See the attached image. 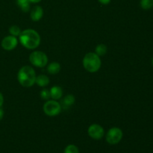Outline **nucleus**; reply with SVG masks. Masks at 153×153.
Listing matches in <instances>:
<instances>
[{"instance_id":"nucleus-1","label":"nucleus","mask_w":153,"mask_h":153,"mask_svg":"<svg viewBox=\"0 0 153 153\" xmlns=\"http://www.w3.org/2000/svg\"><path fill=\"white\" fill-rule=\"evenodd\" d=\"M19 40L21 44L28 49H34L40 43V36L35 30L25 29L21 31L19 35Z\"/></svg>"},{"instance_id":"nucleus-2","label":"nucleus","mask_w":153,"mask_h":153,"mask_svg":"<svg viewBox=\"0 0 153 153\" xmlns=\"http://www.w3.org/2000/svg\"><path fill=\"white\" fill-rule=\"evenodd\" d=\"M36 73L30 66H24L19 69L17 73V80L24 88H30L35 84Z\"/></svg>"},{"instance_id":"nucleus-3","label":"nucleus","mask_w":153,"mask_h":153,"mask_svg":"<svg viewBox=\"0 0 153 153\" xmlns=\"http://www.w3.org/2000/svg\"><path fill=\"white\" fill-rule=\"evenodd\" d=\"M83 66L89 73H97L101 67V59L95 52H88L83 58Z\"/></svg>"},{"instance_id":"nucleus-4","label":"nucleus","mask_w":153,"mask_h":153,"mask_svg":"<svg viewBox=\"0 0 153 153\" xmlns=\"http://www.w3.org/2000/svg\"><path fill=\"white\" fill-rule=\"evenodd\" d=\"M29 61L34 67L42 68L47 65L48 57L44 52L40 51H34L30 54Z\"/></svg>"},{"instance_id":"nucleus-5","label":"nucleus","mask_w":153,"mask_h":153,"mask_svg":"<svg viewBox=\"0 0 153 153\" xmlns=\"http://www.w3.org/2000/svg\"><path fill=\"white\" fill-rule=\"evenodd\" d=\"M61 104L55 100H47L43 105V111L49 117H55L61 112Z\"/></svg>"},{"instance_id":"nucleus-6","label":"nucleus","mask_w":153,"mask_h":153,"mask_svg":"<svg viewBox=\"0 0 153 153\" xmlns=\"http://www.w3.org/2000/svg\"><path fill=\"white\" fill-rule=\"evenodd\" d=\"M123 133L120 128L114 127L110 128L106 134V141L111 145L117 144L122 140Z\"/></svg>"},{"instance_id":"nucleus-7","label":"nucleus","mask_w":153,"mask_h":153,"mask_svg":"<svg viewBox=\"0 0 153 153\" xmlns=\"http://www.w3.org/2000/svg\"><path fill=\"white\" fill-rule=\"evenodd\" d=\"M88 135L94 140H100L102 138L105 134L104 128L99 124H92L88 130Z\"/></svg>"},{"instance_id":"nucleus-8","label":"nucleus","mask_w":153,"mask_h":153,"mask_svg":"<svg viewBox=\"0 0 153 153\" xmlns=\"http://www.w3.org/2000/svg\"><path fill=\"white\" fill-rule=\"evenodd\" d=\"M18 44V40L16 37L8 35L4 37L1 42V46L3 49L6 51H10L14 49Z\"/></svg>"},{"instance_id":"nucleus-9","label":"nucleus","mask_w":153,"mask_h":153,"mask_svg":"<svg viewBox=\"0 0 153 153\" xmlns=\"http://www.w3.org/2000/svg\"><path fill=\"white\" fill-rule=\"evenodd\" d=\"M43 16V10L42 7L37 5L34 6L31 10V13H30V16H31V20L34 22H37L40 19H42Z\"/></svg>"},{"instance_id":"nucleus-10","label":"nucleus","mask_w":153,"mask_h":153,"mask_svg":"<svg viewBox=\"0 0 153 153\" xmlns=\"http://www.w3.org/2000/svg\"><path fill=\"white\" fill-rule=\"evenodd\" d=\"M51 98L54 100H58L62 97L63 90L59 86H54L50 89Z\"/></svg>"},{"instance_id":"nucleus-11","label":"nucleus","mask_w":153,"mask_h":153,"mask_svg":"<svg viewBox=\"0 0 153 153\" xmlns=\"http://www.w3.org/2000/svg\"><path fill=\"white\" fill-rule=\"evenodd\" d=\"M75 101H76V99H75L74 96L72 95V94H68L63 99L61 104H62L63 107L67 108H70V106L73 105L75 103Z\"/></svg>"},{"instance_id":"nucleus-12","label":"nucleus","mask_w":153,"mask_h":153,"mask_svg":"<svg viewBox=\"0 0 153 153\" xmlns=\"http://www.w3.org/2000/svg\"><path fill=\"white\" fill-rule=\"evenodd\" d=\"M60 70H61V65L58 62L50 63L47 66V71L51 75L58 74L60 72Z\"/></svg>"},{"instance_id":"nucleus-13","label":"nucleus","mask_w":153,"mask_h":153,"mask_svg":"<svg viewBox=\"0 0 153 153\" xmlns=\"http://www.w3.org/2000/svg\"><path fill=\"white\" fill-rule=\"evenodd\" d=\"M35 83L38 85L39 87L41 88H44V87L47 86L49 84V79L45 75H40V76L36 77Z\"/></svg>"},{"instance_id":"nucleus-14","label":"nucleus","mask_w":153,"mask_h":153,"mask_svg":"<svg viewBox=\"0 0 153 153\" xmlns=\"http://www.w3.org/2000/svg\"><path fill=\"white\" fill-rule=\"evenodd\" d=\"M16 4L25 13L30 10V1L28 0H16Z\"/></svg>"},{"instance_id":"nucleus-15","label":"nucleus","mask_w":153,"mask_h":153,"mask_svg":"<svg viewBox=\"0 0 153 153\" xmlns=\"http://www.w3.org/2000/svg\"><path fill=\"white\" fill-rule=\"evenodd\" d=\"M95 53L99 56H103L107 53V46L102 43L97 45L95 49Z\"/></svg>"},{"instance_id":"nucleus-16","label":"nucleus","mask_w":153,"mask_h":153,"mask_svg":"<svg viewBox=\"0 0 153 153\" xmlns=\"http://www.w3.org/2000/svg\"><path fill=\"white\" fill-rule=\"evenodd\" d=\"M140 4L143 10H149L153 7V0H140Z\"/></svg>"},{"instance_id":"nucleus-17","label":"nucleus","mask_w":153,"mask_h":153,"mask_svg":"<svg viewBox=\"0 0 153 153\" xmlns=\"http://www.w3.org/2000/svg\"><path fill=\"white\" fill-rule=\"evenodd\" d=\"M9 33L10 34V35L14 36V37H17V36H19V34H20L21 29L19 26H17V25H13V26L9 28Z\"/></svg>"},{"instance_id":"nucleus-18","label":"nucleus","mask_w":153,"mask_h":153,"mask_svg":"<svg viewBox=\"0 0 153 153\" xmlns=\"http://www.w3.org/2000/svg\"><path fill=\"white\" fill-rule=\"evenodd\" d=\"M64 153H79V150L76 146L73 144H70L65 148Z\"/></svg>"},{"instance_id":"nucleus-19","label":"nucleus","mask_w":153,"mask_h":153,"mask_svg":"<svg viewBox=\"0 0 153 153\" xmlns=\"http://www.w3.org/2000/svg\"><path fill=\"white\" fill-rule=\"evenodd\" d=\"M40 97L43 100H49L51 98L50 95V91L49 90L46 89V88H43L41 91H40Z\"/></svg>"},{"instance_id":"nucleus-20","label":"nucleus","mask_w":153,"mask_h":153,"mask_svg":"<svg viewBox=\"0 0 153 153\" xmlns=\"http://www.w3.org/2000/svg\"><path fill=\"white\" fill-rule=\"evenodd\" d=\"M3 104H4V97H3L2 94L0 92V108H1Z\"/></svg>"},{"instance_id":"nucleus-21","label":"nucleus","mask_w":153,"mask_h":153,"mask_svg":"<svg viewBox=\"0 0 153 153\" xmlns=\"http://www.w3.org/2000/svg\"><path fill=\"white\" fill-rule=\"evenodd\" d=\"M98 1L102 4H108L111 2V0H98Z\"/></svg>"},{"instance_id":"nucleus-22","label":"nucleus","mask_w":153,"mask_h":153,"mask_svg":"<svg viewBox=\"0 0 153 153\" xmlns=\"http://www.w3.org/2000/svg\"><path fill=\"white\" fill-rule=\"evenodd\" d=\"M4 117V111L1 108H0V121L3 119Z\"/></svg>"},{"instance_id":"nucleus-23","label":"nucleus","mask_w":153,"mask_h":153,"mask_svg":"<svg viewBox=\"0 0 153 153\" xmlns=\"http://www.w3.org/2000/svg\"><path fill=\"white\" fill-rule=\"evenodd\" d=\"M30 1V3H38L40 1H41L42 0H28Z\"/></svg>"},{"instance_id":"nucleus-24","label":"nucleus","mask_w":153,"mask_h":153,"mask_svg":"<svg viewBox=\"0 0 153 153\" xmlns=\"http://www.w3.org/2000/svg\"><path fill=\"white\" fill-rule=\"evenodd\" d=\"M152 66H153V58H152Z\"/></svg>"}]
</instances>
